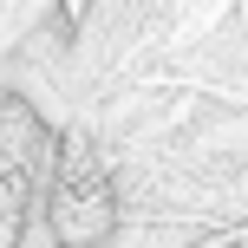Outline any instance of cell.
I'll return each instance as SVG.
<instances>
[{"label": "cell", "mask_w": 248, "mask_h": 248, "mask_svg": "<svg viewBox=\"0 0 248 248\" xmlns=\"http://www.w3.org/2000/svg\"><path fill=\"white\" fill-rule=\"evenodd\" d=\"M52 124L20 98L0 92V248H20L33 229V209L46 196V170H52Z\"/></svg>", "instance_id": "cell-2"}, {"label": "cell", "mask_w": 248, "mask_h": 248, "mask_svg": "<svg viewBox=\"0 0 248 248\" xmlns=\"http://www.w3.org/2000/svg\"><path fill=\"white\" fill-rule=\"evenodd\" d=\"M46 229L59 248H105L118 229V183L105 170V157L92 150V137H59L46 170Z\"/></svg>", "instance_id": "cell-1"}]
</instances>
